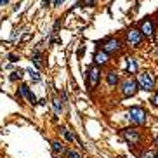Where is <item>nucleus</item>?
I'll list each match as a JSON object with an SVG mask.
<instances>
[{
    "label": "nucleus",
    "mask_w": 158,
    "mask_h": 158,
    "mask_svg": "<svg viewBox=\"0 0 158 158\" xmlns=\"http://www.w3.org/2000/svg\"><path fill=\"white\" fill-rule=\"evenodd\" d=\"M129 120L134 123V125H144L146 123V111L141 108V106H132L129 109Z\"/></svg>",
    "instance_id": "f257e3e1"
},
{
    "label": "nucleus",
    "mask_w": 158,
    "mask_h": 158,
    "mask_svg": "<svg viewBox=\"0 0 158 158\" xmlns=\"http://www.w3.org/2000/svg\"><path fill=\"white\" fill-rule=\"evenodd\" d=\"M122 137L129 146H139L141 144V134L136 129H122Z\"/></svg>",
    "instance_id": "f03ea898"
},
{
    "label": "nucleus",
    "mask_w": 158,
    "mask_h": 158,
    "mask_svg": "<svg viewBox=\"0 0 158 158\" xmlns=\"http://www.w3.org/2000/svg\"><path fill=\"white\" fill-rule=\"evenodd\" d=\"M142 38H144V35L141 33V30H136V28H130L125 33V40L130 47H139L142 44Z\"/></svg>",
    "instance_id": "7ed1b4c3"
},
{
    "label": "nucleus",
    "mask_w": 158,
    "mask_h": 158,
    "mask_svg": "<svg viewBox=\"0 0 158 158\" xmlns=\"http://www.w3.org/2000/svg\"><path fill=\"white\" fill-rule=\"evenodd\" d=\"M122 49V42L116 37H108L103 42V50L106 54H116Z\"/></svg>",
    "instance_id": "20e7f679"
},
{
    "label": "nucleus",
    "mask_w": 158,
    "mask_h": 158,
    "mask_svg": "<svg viewBox=\"0 0 158 158\" xmlns=\"http://www.w3.org/2000/svg\"><path fill=\"white\" fill-rule=\"evenodd\" d=\"M137 85H139V89H142V90H153V87H155V80H153L151 73H148V71H144V73H141V75H137Z\"/></svg>",
    "instance_id": "39448f33"
},
{
    "label": "nucleus",
    "mask_w": 158,
    "mask_h": 158,
    "mask_svg": "<svg viewBox=\"0 0 158 158\" xmlns=\"http://www.w3.org/2000/svg\"><path fill=\"white\" fill-rule=\"evenodd\" d=\"M137 90H139V85H137L136 80L127 78V80L122 82V96H123V97H132V96H136Z\"/></svg>",
    "instance_id": "423d86ee"
},
{
    "label": "nucleus",
    "mask_w": 158,
    "mask_h": 158,
    "mask_svg": "<svg viewBox=\"0 0 158 158\" xmlns=\"http://www.w3.org/2000/svg\"><path fill=\"white\" fill-rule=\"evenodd\" d=\"M87 87L89 89H96L99 83V78H101V70H99V66H90L87 71Z\"/></svg>",
    "instance_id": "0eeeda50"
},
{
    "label": "nucleus",
    "mask_w": 158,
    "mask_h": 158,
    "mask_svg": "<svg viewBox=\"0 0 158 158\" xmlns=\"http://www.w3.org/2000/svg\"><path fill=\"white\" fill-rule=\"evenodd\" d=\"M141 33L144 35V37H153L155 26H153L151 19H144V21H141Z\"/></svg>",
    "instance_id": "6e6552de"
},
{
    "label": "nucleus",
    "mask_w": 158,
    "mask_h": 158,
    "mask_svg": "<svg viewBox=\"0 0 158 158\" xmlns=\"http://www.w3.org/2000/svg\"><path fill=\"white\" fill-rule=\"evenodd\" d=\"M21 94H23V97L26 99L30 104H35V103H37V97H35V94L30 90V87H28V85H21Z\"/></svg>",
    "instance_id": "1a4fd4ad"
},
{
    "label": "nucleus",
    "mask_w": 158,
    "mask_h": 158,
    "mask_svg": "<svg viewBox=\"0 0 158 158\" xmlns=\"http://www.w3.org/2000/svg\"><path fill=\"white\" fill-rule=\"evenodd\" d=\"M94 61H96V64L101 66V64H106L109 61V54H106L104 50H97L96 52V56H94Z\"/></svg>",
    "instance_id": "9d476101"
},
{
    "label": "nucleus",
    "mask_w": 158,
    "mask_h": 158,
    "mask_svg": "<svg viewBox=\"0 0 158 158\" xmlns=\"http://www.w3.org/2000/svg\"><path fill=\"white\" fill-rule=\"evenodd\" d=\"M106 82H108L109 87H116V83L120 82V78L116 75V71H108V75H106Z\"/></svg>",
    "instance_id": "9b49d317"
},
{
    "label": "nucleus",
    "mask_w": 158,
    "mask_h": 158,
    "mask_svg": "<svg viewBox=\"0 0 158 158\" xmlns=\"http://www.w3.org/2000/svg\"><path fill=\"white\" fill-rule=\"evenodd\" d=\"M127 71L129 73H137V63L134 57H129L127 59Z\"/></svg>",
    "instance_id": "f8f14e48"
},
{
    "label": "nucleus",
    "mask_w": 158,
    "mask_h": 158,
    "mask_svg": "<svg viewBox=\"0 0 158 158\" xmlns=\"http://www.w3.org/2000/svg\"><path fill=\"white\" fill-rule=\"evenodd\" d=\"M50 146H52L54 155H61V153H64V146H63L59 141H52V142H50Z\"/></svg>",
    "instance_id": "ddd939ff"
},
{
    "label": "nucleus",
    "mask_w": 158,
    "mask_h": 158,
    "mask_svg": "<svg viewBox=\"0 0 158 158\" xmlns=\"http://www.w3.org/2000/svg\"><path fill=\"white\" fill-rule=\"evenodd\" d=\"M78 7H94L96 6V0H78Z\"/></svg>",
    "instance_id": "4468645a"
},
{
    "label": "nucleus",
    "mask_w": 158,
    "mask_h": 158,
    "mask_svg": "<svg viewBox=\"0 0 158 158\" xmlns=\"http://www.w3.org/2000/svg\"><path fill=\"white\" fill-rule=\"evenodd\" d=\"M28 75H30V78H31L33 82H40V73H38V71H33L31 68H28Z\"/></svg>",
    "instance_id": "2eb2a0df"
},
{
    "label": "nucleus",
    "mask_w": 158,
    "mask_h": 158,
    "mask_svg": "<svg viewBox=\"0 0 158 158\" xmlns=\"http://www.w3.org/2000/svg\"><path fill=\"white\" fill-rule=\"evenodd\" d=\"M23 73H24L23 70H16V71H12V73H11V76H9V78H11L12 82H16V80L23 78Z\"/></svg>",
    "instance_id": "dca6fc26"
},
{
    "label": "nucleus",
    "mask_w": 158,
    "mask_h": 158,
    "mask_svg": "<svg viewBox=\"0 0 158 158\" xmlns=\"http://www.w3.org/2000/svg\"><path fill=\"white\" fill-rule=\"evenodd\" d=\"M156 155H158L156 149H148V151H144L141 155V158H156Z\"/></svg>",
    "instance_id": "f3484780"
},
{
    "label": "nucleus",
    "mask_w": 158,
    "mask_h": 158,
    "mask_svg": "<svg viewBox=\"0 0 158 158\" xmlns=\"http://www.w3.org/2000/svg\"><path fill=\"white\" fill-rule=\"evenodd\" d=\"M61 132L64 134V137H66V141H68V142H73V141H75V136H73L70 130H66V129H61Z\"/></svg>",
    "instance_id": "a211bd4d"
},
{
    "label": "nucleus",
    "mask_w": 158,
    "mask_h": 158,
    "mask_svg": "<svg viewBox=\"0 0 158 158\" xmlns=\"http://www.w3.org/2000/svg\"><path fill=\"white\" fill-rule=\"evenodd\" d=\"M64 153H66V156H68V158H82V156H80V153L71 151V149H68V151H64Z\"/></svg>",
    "instance_id": "6ab92c4d"
},
{
    "label": "nucleus",
    "mask_w": 158,
    "mask_h": 158,
    "mask_svg": "<svg viewBox=\"0 0 158 158\" xmlns=\"http://www.w3.org/2000/svg\"><path fill=\"white\" fill-rule=\"evenodd\" d=\"M52 106H54L56 113H59L61 109H63V106H61V103H59V99H54V101H52Z\"/></svg>",
    "instance_id": "aec40b11"
},
{
    "label": "nucleus",
    "mask_w": 158,
    "mask_h": 158,
    "mask_svg": "<svg viewBox=\"0 0 158 158\" xmlns=\"http://www.w3.org/2000/svg\"><path fill=\"white\" fill-rule=\"evenodd\" d=\"M151 103L155 104V106H158V90L155 94H153V99H151Z\"/></svg>",
    "instance_id": "412c9836"
},
{
    "label": "nucleus",
    "mask_w": 158,
    "mask_h": 158,
    "mask_svg": "<svg viewBox=\"0 0 158 158\" xmlns=\"http://www.w3.org/2000/svg\"><path fill=\"white\" fill-rule=\"evenodd\" d=\"M9 59H11V63H16V61H19V56H16V54H9Z\"/></svg>",
    "instance_id": "4be33fe9"
},
{
    "label": "nucleus",
    "mask_w": 158,
    "mask_h": 158,
    "mask_svg": "<svg viewBox=\"0 0 158 158\" xmlns=\"http://www.w3.org/2000/svg\"><path fill=\"white\" fill-rule=\"evenodd\" d=\"M83 52H85V49H83V45H82V47H80V49H78V56H80V57H82V56H83Z\"/></svg>",
    "instance_id": "5701e85b"
},
{
    "label": "nucleus",
    "mask_w": 158,
    "mask_h": 158,
    "mask_svg": "<svg viewBox=\"0 0 158 158\" xmlns=\"http://www.w3.org/2000/svg\"><path fill=\"white\" fill-rule=\"evenodd\" d=\"M63 2H64V0H54V6H61Z\"/></svg>",
    "instance_id": "b1692460"
},
{
    "label": "nucleus",
    "mask_w": 158,
    "mask_h": 158,
    "mask_svg": "<svg viewBox=\"0 0 158 158\" xmlns=\"http://www.w3.org/2000/svg\"><path fill=\"white\" fill-rule=\"evenodd\" d=\"M42 4H44V7H49L50 2H49V0H42Z\"/></svg>",
    "instance_id": "393cba45"
},
{
    "label": "nucleus",
    "mask_w": 158,
    "mask_h": 158,
    "mask_svg": "<svg viewBox=\"0 0 158 158\" xmlns=\"http://www.w3.org/2000/svg\"><path fill=\"white\" fill-rule=\"evenodd\" d=\"M9 4V0H0V6H7Z\"/></svg>",
    "instance_id": "a878e982"
},
{
    "label": "nucleus",
    "mask_w": 158,
    "mask_h": 158,
    "mask_svg": "<svg viewBox=\"0 0 158 158\" xmlns=\"http://www.w3.org/2000/svg\"><path fill=\"white\" fill-rule=\"evenodd\" d=\"M155 144H158V136H156V137H155Z\"/></svg>",
    "instance_id": "bb28decb"
},
{
    "label": "nucleus",
    "mask_w": 158,
    "mask_h": 158,
    "mask_svg": "<svg viewBox=\"0 0 158 158\" xmlns=\"http://www.w3.org/2000/svg\"><path fill=\"white\" fill-rule=\"evenodd\" d=\"M54 158H61V156H57V155H56V156H54Z\"/></svg>",
    "instance_id": "cd10ccee"
},
{
    "label": "nucleus",
    "mask_w": 158,
    "mask_h": 158,
    "mask_svg": "<svg viewBox=\"0 0 158 158\" xmlns=\"http://www.w3.org/2000/svg\"><path fill=\"white\" fill-rule=\"evenodd\" d=\"M156 56H158V52H156Z\"/></svg>",
    "instance_id": "c85d7f7f"
},
{
    "label": "nucleus",
    "mask_w": 158,
    "mask_h": 158,
    "mask_svg": "<svg viewBox=\"0 0 158 158\" xmlns=\"http://www.w3.org/2000/svg\"><path fill=\"white\" fill-rule=\"evenodd\" d=\"M156 158H158V155H156Z\"/></svg>",
    "instance_id": "c756f323"
}]
</instances>
